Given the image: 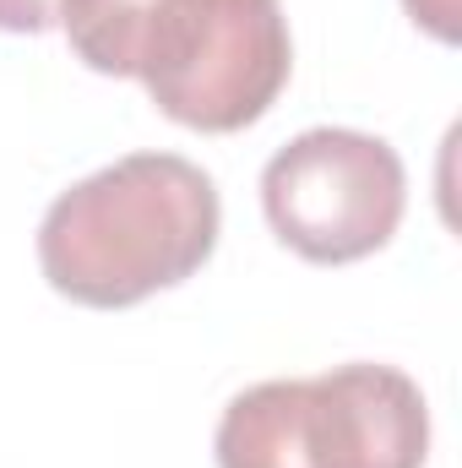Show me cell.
Listing matches in <instances>:
<instances>
[{
    "mask_svg": "<svg viewBox=\"0 0 462 468\" xmlns=\"http://www.w3.org/2000/svg\"><path fill=\"white\" fill-rule=\"evenodd\" d=\"M82 66L131 77L158 115L224 136L278 104L294 71L278 0H60Z\"/></svg>",
    "mask_w": 462,
    "mask_h": 468,
    "instance_id": "cell-1",
    "label": "cell"
},
{
    "mask_svg": "<svg viewBox=\"0 0 462 468\" xmlns=\"http://www.w3.org/2000/svg\"><path fill=\"white\" fill-rule=\"evenodd\" d=\"M218 229L224 207L207 169L180 153H131L49 202L38 267L71 305L125 311L196 278Z\"/></svg>",
    "mask_w": 462,
    "mask_h": 468,
    "instance_id": "cell-2",
    "label": "cell"
},
{
    "mask_svg": "<svg viewBox=\"0 0 462 468\" xmlns=\"http://www.w3.org/2000/svg\"><path fill=\"white\" fill-rule=\"evenodd\" d=\"M218 468H425L430 403L397 365H332L299 381H256L229 398Z\"/></svg>",
    "mask_w": 462,
    "mask_h": 468,
    "instance_id": "cell-3",
    "label": "cell"
},
{
    "mask_svg": "<svg viewBox=\"0 0 462 468\" xmlns=\"http://www.w3.org/2000/svg\"><path fill=\"white\" fill-rule=\"evenodd\" d=\"M261 207L294 256L343 267L375 256L397 234L408 175L392 142L348 125H316L267 158Z\"/></svg>",
    "mask_w": 462,
    "mask_h": 468,
    "instance_id": "cell-4",
    "label": "cell"
},
{
    "mask_svg": "<svg viewBox=\"0 0 462 468\" xmlns=\"http://www.w3.org/2000/svg\"><path fill=\"white\" fill-rule=\"evenodd\" d=\"M60 22V0H0V33H49Z\"/></svg>",
    "mask_w": 462,
    "mask_h": 468,
    "instance_id": "cell-5",
    "label": "cell"
},
{
    "mask_svg": "<svg viewBox=\"0 0 462 468\" xmlns=\"http://www.w3.org/2000/svg\"><path fill=\"white\" fill-rule=\"evenodd\" d=\"M403 5H408V16H414L430 38L457 44V33H462V0H403Z\"/></svg>",
    "mask_w": 462,
    "mask_h": 468,
    "instance_id": "cell-6",
    "label": "cell"
}]
</instances>
